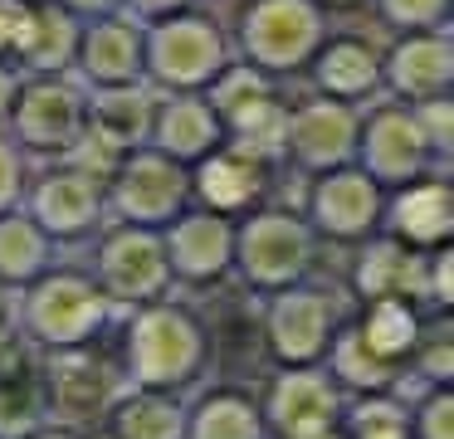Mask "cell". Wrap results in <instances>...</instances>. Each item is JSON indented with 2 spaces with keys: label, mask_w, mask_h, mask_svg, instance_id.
Here are the masks:
<instances>
[{
  "label": "cell",
  "mask_w": 454,
  "mask_h": 439,
  "mask_svg": "<svg viewBox=\"0 0 454 439\" xmlns=\"http://www.w3.org/2000/svg\"><path fill=\"white\" fill-rule=\"evenodd\" d=\"M98 220V185L89 176H50L35 195V224L44 234H83Z\"/></svg>",
  "instance_id": "obj_15"
},
{
  "label": "cell",
  "mask_w": 454,
  "mask_h": 439,
  "mask_svg": "<svg viewBox=\"0 0 454 439\" xmlns=\"http://www.w3.org/2000/svg\"><path fill=\"white\" fill-rule=\"evenodd\" d=\"M44 259H50V234L25 215H0V283L40 278Z\"/></svg>",
  "instance_id": "obj_20"
},
{
  "label": "cell",
  "mask_w": 454,
  "mask_h": 439,
  "mask_svg": "<svg viewBox=\"0 0 454 439\" xmlns=\"http://www.w3.org/2000/svg\"><path fill=\"white\" fill-rule=\"evenodd\" d=\"M186 439H264V415L245 396H215L186 419Z\"/></svg>",
  "instance_id": "obj_21"
},
{
  "label": "cell",
  "mask_w": 454,
  "mask_h": 439,
  "mask_svg": "<svg viewBox=\"0 0 454 439\" xmlns=\"http://www.w3.org/2000/svg\"><path fill=\"white\" fill-rule=\"evenodd\" d=\"M118 210L128 215L137 230H152V224H167L181 215V200H186V171L167 156H132L122 166L118 185Z\"/></svg>",
  "instance_id": "obj_7"
},
{
  "label": "cell",
  "mask_w": 454,
  "mask_h": 439,
  "mask_svg": "<svg viewBox=\"0 0 454 439\" xmlns=\"http://www.w3.org/2000/svg\"><path fill=\"white\" fill-rule=\"evenodd\" d=\"M103 312H108V298L89 278H79V273H54V278L35 283V293L25 298L20 322L44 347L64 351V347H83L98 332Z\"/></svg>",
  "instance_id": "obj_3"
},
{
  "label": "cell",
  "mask_w": 454,
  "mask_h": 439,
  "mask_svg": "<svg viewBox=\"0 0 454 439\" xmlns=\"http://www.w3.org/2000/svg\"><path fill=\"white\" fill-rule=\"evenodd\" d=\"M391 230H395V244H405L411 254L444 249V239H450V230H454L450 185L425 181V185L401 191V195H395V205H391Z\"/></svg>",
  "instance_id": "obj_11"
},
{
  "label": "cell",
  "mask_w": 454,
  "mask_h": 439,
  "mask_svg": "<svg viewBox=\"0 0 454 439\" xmlns=\"http://www.w3.org/2000/svg\"><path fill=\"white\" fill-rule=\"evenodd\" d=\"M411 439H454V400L450 390H434L411 419Z\"/></svg>",
  "instance_id": "obj_30"
},
{
  "label": "cell",
  "mask_w": 454,
  "mask_h": 439,
  "mask_svg": "<svg viewBox=\"0 0 454 439\" xmlns=\"http://www.w3.org/2000/svg\"><path fill=\"white\" fill-rule=\"evenodd\" d=\"M352 439H411V415H405L395 400L376 396L356 410L352 419Z\"/></svg>",
  "instance_id": "obj_28"
},
{
  "label": "cell",
  "mask_w": 454,
  "mask_h": 439,
  "mask_svg": "<svg viewBox=\"0 0 454 439\" xmlns=\"http://www.w3.org/2000/svg\"><path fill=\"white\" fill-rule=\"evenodd\" d=\"M20 137L35 146H64L79 132V98L69 88H35L20 103Z\"/></svg>",
  "instance_id": "obj_17"
},
{
  "label": "cell",
  "mask_w": 454,
  "mask_h": 439,
  "mask_svg": "<svg viewBox=\"0 0 454 439\" xmlns=\"http://www.w3.org/2000/svg\"><path fill=\"white\" fill-rule=\"evenodd\" d=\"M337 380H342V386H362V390H381L386 380H391V366L376 361L372 351L356 341V332H347V337L337 341Z\"/></svg>",
  "instance_id": "obj_27"
},
{
  "label": "cell",
  "mask_w": 454,
  "mask_h": 439,
  "mask_svg": "<svg viewBox=\"0 0 454 439\" xmlns=\"http://www.w3.org/2000/svg\"><path fill=\"white\" fill-rule=\"evenodd\" d=\"M264 425L284 439H317L337 429V390L327 376L308 366H294L288 376L274 380L264 405Z\"/></svg>",
  "instance_id": "obj_6"
},
{
  "label": "cell",
  "mask_w": 454,
  "mask_h": 439,
  "mask_svg": "<svg viewBox=\"0 0 454 439\" xmlns=\"http://www.w3.org/2000/svg\"><path fill=\"white\" fill-rule=\"evenodd\" d=\"M5 327H11V312H5V302H0V337H5Z\"/></svg>",
  "instance_id": "obj_33"
},
{
  "label": "cell",
  "mask_w": 454,
  "mask_h": 439,
  "mask_svg": "<svg viewBox=\"0 0 454 439\" xmlns=\"http://www.w3.org/2000/svg\"><path fill=\"white\" fill-rule=\"evenodd\" d=\"M376 64L362 54V49H333L323 64V83L337 88V93H362L366 83H372Z\"/></svg>",
  "instance_id": "obj_29"
},
{
  "label": "cell",
  "mask_w": 454,
  "mask_h": 439,
  "mask_svg": "<svg viewBox=\"0 0 454 439\" xmlns=\"http://www.w3.org/2000/svg\"><path fill=\"white\" fill-rule=\"evenodd\" d=\"M356 288L366 298H405V293H425V269L405 244L386 239L376 249L362 254V269H356Z\"/></svg>",
  "instance_id": "obj_16"
},
{
  "label": "cell",
  "mask_w": 454,
  "mask_h": 439,
  "mask_svg": "<svg viewBox=\"0 0 454 439\" xmlns=\"http://www.w3.org/2000/svg\"><path fill=\"white\" fill-rule=\"evenodd\" d=\"M113 439H186V419L157 390H142L113 405Z\"/></svg>",
  "instance_id": "obj_19"
},
{
  "label": "cell",
  "mask_w": 454,
  "mask_h": 439,
  "mask_svg": "<svg viewBox=\"0 0 454 439\" xmlns=\"http://www.w3.org/2000/svg\"><path fill=\"white\" fill-rule=\"evenodd\" d=\"M313 259V234L294 215H254L235 234V263L254 288H294Z\"/></svg>",
  "instance_id": "obj_4"
},
{
  "label": "cell",
  "mask_w": 454,
  "mask_h": 439,
  "mask_svg": "<svg viewBox=\"0 0 454 439\" xmlns=\"http://www.w3.org/2000/svg\"><path fill=\"white\" fill-rule=\"evenodd\" d=\"M40 396L64 425H93L122 400V371L83 347H64L44 366Z\"/></svg>",
  "instance_id": "obj_2"
},
{
  "label": "cell",
  "mask_w": 454,
  "mask_h": 439,
  "mask_svg": "<svg viewBox=\"0 0 454 439\" xmlns=\"http://www.w3.org/2000/svg\"><path fill=\"white\" fill-rule=\"evenodd\" d=\"M93 64L103 68V78H122L132 68V39L122 35V29L98 35V44H93Z\"/></svg>",
  "instance_id": "obj_31"
},
{
  "label": "cell",
  "mask_w": 454,
  "mask_h": 439,
  "mask_svg": "<svg viewBox=\"0 0 454 439\" xmlns=\"http://www.w3.org/2000/svg\"><path fill=\"white\" fill-rule=\"evenodd\" d=\"M147 132V98L142 93H113L98 107V137H108L113 146H128Z\"/></svg>",
  "instance_id": "obj_25"
},
{
  "label": "cell",
  "mask_w": 454,
  "mask_h": 439,
  "mask_svg": "<svg viewBox=\"0 0 454 439\" xmlns=\"http://www.w3.org/2000/svg\"><path fill=\"white\" fill-rule=\"evenodd\" d=\"M376 215H381V191H376L372 176L333 171L313 195V220L337 239H362L376 224Z\"/></svg>",
  "instance_id": "obj_10"
},
{
  "label": "cell",
  "mask_w": 454,
  "mask_h": 439,
  "mask_svg": "<svg viewBox=\"0 0 454 439\" xmlns=\"http://www.w3.org/2000/svg\"><path fill=\"white\" fill-rule=\"evenodd\" d=\"M206 357V337L181 308H142L128 332V376L147 390L176 386Z\"/></svg>",
  "instance_id": "obj_1"
},
{
  "label": "cell",
  "mask_w": 454,
  "mask_h": 439,
  "mask_svg": "<svg viewBox=\"0 0 454 439\" xmlns=\"http://www.w3.org/2000/svg\"><path fill=\"white\" fill-rule=\"evenodd\" d=\"M15 191H20V161H15L11 146H0V215L15 200Z\"/></svg>",
  "instance_id": "obj_32"
},
{
  "label": "cell",
  "mask_w": 454,
  "mask_h": 439,
  "mask_svg": "<svg viewBox=\"0 0 454 439\" xmlns=\"http://www.w3.org/2000/svg\"><path fill=\"white\" fill-rule=\"evenodd\" d=\"M327 341H333V302L308 288L278 293V302L269 308V347L288 366H308L327 351Z\"/></svg>",
  "instance_id": "obj_8"
},
{
  "label": "cell",
  "mask_w": 454,
  "mask_h": 439,
  "mask_svg": "<svg viewBox=\"0 0 454 439\" xmlns=\"http://www.w3.org/2000/svg\"><path fill=\"white\" fill-rule=\"evenodd\" d=\"M259 181H264V171H259L254 156L220 152V156H206V161H200L196 195L206 200V215H220V220H225L230 210H245V205L254 200Z\"/></svg>",
  "instance_id": "obj_14"
},
{
  "label": "cell",
  "mask_w": 454,
  "mask_h": 439,
  "mask_svg": "<svg viewBox=\"0 0 454 439\" xmlns=\"http://www.w3.org/2000/svg\"><path fill=\"white\" fill-rule=\"evenodd\" d=\"M40 410H44L40 386H30L20 376H0V435H30Z\"/></svg>",
  "instance_id": "obj_26"
},
{
  "label": "cell",
  "mask_w": 454,
  "mask_h": 439,
  "mask_svg": "<svg viewBox=\"0 0 454 439\" xmlns=\"http://www.w3.org/2000/svg\"><path fill=\"white\" fill-rule=\"evenodd\" d=\"M444 78H450V54H444V44H411L401 54V64H395V83L405 88V93H440Z\"/></svg>",
  "instance_id": "obj_24"
},
{
  "label": "cell",
  "mask_w": 454,
  "mask_h": 439,
  "mask_svg": "<svg viewBox=\"0 0 454 439\" xmlns=\"http://www.w3.org/2000/svg\"><path fill=\"white\" fill-rule=\"evenodd\" d=\"M210 59H215V44H210L206 29H171L157 49V64L167 78H181V83H196L206 78Z\"/></svg>",
  "instance_id": "obj_23"
},
{
  "label": "cell",
  "mask_w": 454,
  "mask_h": 439,
  "mask_svg": "<svg viewBox=\"0 0 454 439\" xmlns=\"http://www.w3.org/2000/svg\"><path fill=\"white\" fill-rule=\"evenodd\" d=\"M35 439H69V435H35Z\"/></svg>",
  "instance_id": "obj_34"
},
{
  "label": "cell",
  "mask_w": 454,
  "mask_h": 439,
  "mask_svg": "<svg viewBox=\"0 0 454 439\" xmlns=\"http://www.w3.org/2000/svg\"><path fill=\"white\" fill-rule=\"evenodd\" d=\"M317 439H342V435H337V429H333V435H317Z\"/></svg>",
  "instance_id": "obj_35"
},
{
  "label": "cell",
  "mask_w": 454,
  "mask_h": 439,
  "mask_svg": "<svg viewBox=\"0 0 454 439\" xmlns=\"http://www.w3.org/2000/svg\"><path fill=\"white\" fill-rule=\"evenodd\" d=\"M425 156H430V146H425L415 117L386 113L372 127V137H366V166H372L376 181H411L425 166Z\"/></svg>",
  "instance_id": "obj_13"
},
{
  "label": "cell",
  "mask_w": 454,
  "mask_h": 439,
  "mask_svg": "<svg viewBox=\"0 0 454 439\" xmlns=\"http://www.w3.org/2000/svg\"><path fill=\"white\" fill-rule=\"evenodd\" d=\"M167 249V269L181 273L191 283H206V278H220L235 259V230H230L220 215H181L171 224V234L161 239Z\"/></svg>",
  "instance_id": "obj_9"
},
{
  "label": "cell",
  "mask_w": 454,
  "mask_h": 439,
  "mask_svg": "<svg viewBox=\"0 0 454 439\" xmlns=\"http://www.w3.org/2000/svg\"><path fill=\"white\" fill-rule=\"evenodd\" d=\"M108 439H113V435H108Z\"/></svg>",
  "instance_id": "obj_36"
},
{
  "label": "cell",
  "mask_w": 454,
  "mask_h": 439,
  "mask_svg": "<svg viewBox=\"0 0 454 439\" xmlns=\"http://www.w3.org/2000/svg\"><path fill=\"white\" fill-rule=\"evenodd\" d=\"M161 152H167V161H191V156L210 152V142H215V117L206 113V107L196 103H181L171 107L167 117H161Z\"/></svg>",
  "instance_id": "obj_22"
},
{
  "label": "cell",
  "mask_w": 454,
  "mask_h": 439,
  "mask_svg": "<svg viewBox=\"0 0 454 439\" xmlns=\"http://www.w3.org/2000/svg\"><path fill=\"white\" fill-rule=\"evenodd\" d=\"M288 146L303 166H317V171H337V166L352 156L356 146V127H352V113L337 103H317L308 113H298L288 122Z\"/></svg>",
  "instance_id": "obj_12"
},
{
  "label": "cell",
  "mask_w": 454,
  "mask_h": 439,
  "mask_svg": "<svg viewBox=\"0 0 454 439\" xmlns=\"http://www.w3.org/2000/svg\"><path fill=\"white\" fill-rule=\"evenodd\" d=\"M98 278H103V298H122V302H152L167 288L171 269H167V249H161V234L152 230H122L103 244L98 259Z\"/></svg>",
  "instance_id": "obj_5"
},
{
  "label": "cell",
  "mask_w": 454,
  "mask_h": 439,
  "mask_svg": "<svg viewBox=\"0 0 454 439\" xmlns=\"http://www.w3.org/2000/svg\"><path fill=\"white\" fill-rule=\"evenodd\" d=\"M356 341H362L376 361L395 366V361L415 347V312H411V302L405 298H376L372 308H366L362 327H356Z\"/></svg>",
  "instance_id": "obj_18"
}]
</instances>
